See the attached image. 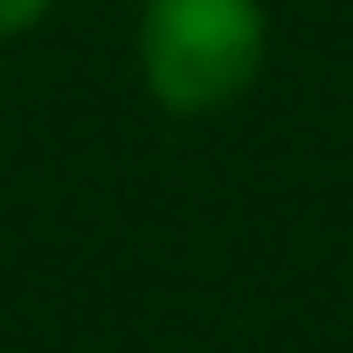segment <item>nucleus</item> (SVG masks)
<instances>
[{
    "label": "nucleus",
    "instance_id": "nucleus-1",
    "mask_svg": "<svg viewBox=\"0 0 353 353\" xmlns=\"http://www.w3.org/2000/svg\"><path fill=\"white\" fill-rule=\"evenodd\" d=\"M270 56L263 0H145L139 14V77L145 97L173 118L229 111Z\"/></svg>",
    "mask_w": 353,
    "mask_h": 353
},
{
    "label": "nucleus",
    "instance_id": "nucleus-2",
    "mask_svg": "<svg viewBox=\"0 0 353 353\" xmlns=\"http://www.w3.org/2000/svg\"><path fill=\"white\" fill-rule=\"evenodd\" d=\"M56 8V0H0V42H14L28 28H42V14Z\"/></svg>",
    "mask_w": 353,
    "mask_h": 353
}]
</instances>
